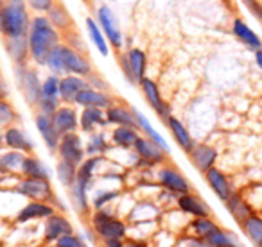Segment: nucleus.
I'll list each match as a JSON object with an SVG mask.
<instances>
[{"label":"nucleus","mask_w":262,"mask_h":247,"mask_svg":"<svg viewBox=\"0 0 262 247\" xmlns=\"http://www.w3.org/2000/svg\"><path fill=\"white\" fill-rule=\"evenodd\" d=\"M27 41H29V58L36 65H45L49 54L59 45V33L51 26L47 16H34L31 20Z\"/></svg>","instance_id":"f257e3e1"},{"label":"nucleus","mask_w":262,"mask_h":247,"mask_svg":"<svg viewBox=\"0 0 262 247\" xmlns=\"http://www.w3.org/2000/svg\"><path fill=\"white\" fill-rule=\"evenodd\" d=\"M31 18L26 0H6L4 9L0 11V33L6 38L27 36Z\"/></svg>","instance_id":"f03ea898"},{"label":"nucleus","mask_w":262,"mask_h":247,"mask_svg":"<svg viewBox=\"0 0 262 247\" xmlns=\"http://www.w3.org/2000/svg\"><path fill=\"white\" fill-rule=\"evenodd\" d=\"M16 193L24 195L29 201H36V203H51L56 199L54 188H52L49 179H33V178H22L18 179L15 186Z\"/></svg>","instance_id":"7ed1b4c3"},{"label":"nucleus","mask_w":262,"mask_h":247,"mask_svg":"<svg viewBox=\"0 0 262 247\" xmlns=\"http://www.w3.org/2000/svg\"><path fill=\"white\" fill-rule=\"evenodd\" d=\"M157 181L162 186V190L174 193V195H185V193L192 192V185L190 181L178 170V168L171 167V165H162L157 170Z\"/></svg>","instance_id":"20e7f679"},{"label":"nucleus","mask_w":262,"mask_h":247,"mask_svg":"<svg viewBox=\"0 0 262 247\" xmlns=\"http://www.w3.org/2000/svg\"><path fill=\"white\" fill-rule=\"evenodd\" d=\"M58 154L59 160L67 161V163L74 165V167H79L84 161V147H83V140L77 133H70V135L61 136L58 145Z\"/></svg>","instance_id":"39448f33"},{"label":"nucleus","mask_w":262,"mask_h":247,"mask_svg":"<svg viewBox=\"0 0 262 247\" xmlns=\"http://www.w3.org/2000/svg\"><path fill=\"white\" fill-rule=\"evenodd\" d=\"M61 58H63V65L69 76H79V77H88L92 73V65L79 51L72 48L70 45L61 43Z\"/></svg>","instance_id":"423d86ee"},{"label":"nucleus","mask_w":262,"mask_h":247,"mask_svg":"<svg viewBox=\"0 0 262 247\" xmlns=\"http://www.w3.org/2000/svg\"><path fill=\"white\" fill-rule=\"evenodd\" d=\"M16 66H18V83L24 95H26V101L31 106H38V102L41 98V81L38 77V72L27 68L26 65H16Z\"/></svg>","instance_id":"0eeeda50"},{"label":"nucleus","mask_w":262,"mask_h":247,"mask_svg":"<svg viewBox=\"0 0 262 247\" xmlns=\"http://www.w3.org/2000/svg\"><path fill=\"white\" fill-rule=\"evenodd\" d=\"M74 231H76L74 224L65 217V213L56 211V213L51 215L43 224V242L56 243L61 236L72 235Z\"/></svg>","instance_id":"6e6552de"},{"label":"nucleus","mask_w":262,"mask_h":247,"mask_svg":"<svg viewBox=\"0 0 262 247\" xmlns=\"http://www.w3.org/2000/svg\"><path fill=\"white\" fill-rule=\"evenodd\" d=\"M97 23L101 27L102 34L108 40V43H112L115 48L122 47V34H120L119 23H117V18L113 15V11L108 8V6H101L97 9Z\"/></svg>","instance_id":"1a4fd4ad"},{"label":"nucleus","mask_w":262,"mask_h":247,"mask_svg":"<svg viewBox=\"0 0 262 247\" xmlns=\"http://www.w3.org/2000/svg\"><path fill=\"white\" fill-rule=\"evenodd\" d=\"M176 206L182 213L189 215L192 218H200V217H212V208L208 206V203L205 199H201L198 193L190 192L185 195H180L176 199Z\"/></svg>","instance_id":"9d476101"},{"label":"nucleus","mask_w":262,"mask_h":247,"mask_svg":"<svg viewBox=\"0 0 262 247\" xmlns=\"http://www.w3.org/2000/svg\"><path fill=\"white\" fill-rule=\"evenodd\" d=\"M205 181H207L208 188L212 190V193H214L219 201H223V203H226V201L232 197V193L235 192V188H233V185L230 183V179L226 178V174L223 170H219L217 167L205 172Z\"/></svg>","instance_id":"9b49d317"},{"label":"nucleus","mask_w":262,"mask_h":247,"mask_svg":"<svg viewBox=\"0 0 262 247\" xmlns=\"http://www.w3.org/2000/svg\"><path fill=\"white\" fill-rule=\"evenodd\" d=\"M139 84H140V88H142L144 97L147 98V102H149L151 108L158 113V116H162V118L167 122V118L171 116V108H169L167 102H164V98H162L158 84L155 83L153 79H149V77H144Z\"/></svg>","instance_id":"f8f14e48"},{"label":"nucleus","mask_w":262,"mask_h":247,"mask_svg":"<svg viewBox=\"0 0 262 247\" xmlns=\"http://www.w3.org/2000/svg\"><path fill=\"white\" fill-rule=\"evenodd\" d=\"M51 118L59 136L76 133L77 128H79V115L72 106H59Z\"/></svg>","instance_id":"ddd939ff"},{"label":"nucleus","mask_w":262,"mask_h":247,"mask_svg":"<svg viewBox=\"0 0 262 247\" xmlns=\"http://www.w3.org/2000/svg\"><path fill=\"white\" fill-rule=\"evenodd\" d=\"M135 153L140 160L149 163L151 167H155V165L162 167L165 163V160H167V153L162 147H158L153 140L146 138V136H140L139 142L135 143Z\"/></svg>","instance_id":"4468645a"},{"label":"nucleus","mask_w":262,"mask_h":247,"mask_svg":"<svg viewBox=\"0 0 262 247\" xmlns=\"http://www.w3.org/2000/svg\"><path fill=\"white\" fill-rule=\"evenodd\" d=\"M56 213V208L51 203H36L29 201L16 215V224H27L34 220H47L51 215Z\"/></svg>","instance_id":"2eb2a0df"},{"label":"nucleus","mask_w":262,"mask_h":247,"mask_svg":"<svg viewBox=\"0 0 262 247\" xmlns=\"http://www.w3.org/2000/svg\"><path fill=\"white\" fill-rule=\"evenodd\" d=\"M189 154H190V161L194 163V167L200 172H203V174L215 167L217 158H219L217 149H214L212 145H207V143H196L194 149L190 151Z\"/></svg>","instance_id":"dca6fc26"},{"label":"nucleus","mask_w":262,"mask_h":247,"mask_svg":"<svg viewBox=\"0 0 262 247\" xmlns=\"http://www.w3.org/2000/svg\"><path fill=\"white\" fill-rule=\"evenodd\" d=\"M74 104L81 106V108H97V109H106L112 106V97L108 93H104L102 90H95V88H84L83 91H79L76 97Z\"/></svg>","instance_id":"f3484780"},{"label":"nucleus","mask_w":262,"mask_h":247,"mask_svg":"<svg viewBox=\"0 0 262 247\" xmlns=\"http://www.w3.org/2000/svg\"><path fill=\"white\" fill-rule=\"evenodd\" d=\"M4 143L9 147V151H16V153L22 154H31L34 149V143L29 136L24 133V129L15 128V126H9L4 131Z\"/></svg>","instance_id":"a211bd4d"},{"label":"nucleus","mask_w":262,"mask_h":247,"mask_svg":"<svg viewBox=\"0 0 262 247\" xmlns=\"http://www.w3.org/2000/svg\"><path fill=\"white\" fill-rule=\"evenodd\" d=\"M88 88V81L79 76H65L59 79V101L65 104H74L79 91Z\"/></svg>","instance_id":"6ab92c4d"},{"label":"nucleus","mask_w":262,"mask_h":247,"mask_svg":"<svg viewBox=\"0 0 262 247\" xmlns=\"http://www.w3.org/2000/svg\"><path fill=\"white\" fill-rule=\"evenodd\" d=\"M97 235L99 242H106V240H126L127 238V224L119 217H113L112 220L104 222L102 226L94 229Z\"/></svg>","instance_id":"aec40b11"},{"label":"nucleus","mask_w":262,"mask_h":247,"mask_svg":"<svg viewBox=\"0 0 262 247\" xmlns=\"http://www.w3.org/2000/svg\"><path fill=\"white\" fill-rule=\"evenodd\" d=\"M225 206H226V210H228V213L233 217V220H235L239 226L243 224L250 215L255 213L253 206L250 204V201H248L241 192H237V190L232 193V197L226 201Z\"/></svg>","instance_id":"412c9836"},{"label":"nucleus","mask_w":262,"mask_h":247,"mask_svg":"<svg viewBox=\"0 0 262 247\" xmlns=\"http://www.w3.org/2000/svg\"><path fill=\"white\" fill-rule=\"evenodd\" d=\"M104 113H106V120H108V124H115L117 128L139 129V124H137L135 113H133V109L126 108V106L112 104Z\"/></svg>","instance_id":"4be33fe9"},{"label":"nucleus","mask_w":262,"mask_h":247,"mask_svg":"<svg viewBox=\"0 0 262 247\" xmlns=\"http://www.w3.org/2000/svg\"><path fill=\"white\" fill-rule=\"evenodd\" d=\"M34 124H36L38 133H40V136L43 138V142H45V145L49 147V151H58L61 136H59L58 131H56L51 116L43 115V113H38L36 118H34Z\"/></svg>","instance_id":"5701e85b"},{"label":"nucleus","mask_w":262,"mask_h":247,"mask_svg":"<svg viewBox=\"0 0 262 247\" xmlns=\"http://www.w3.org/2000/svg\"><path fill=\"white\" fill-rule=\"evenodd\" d=\"M104 163V156H90L88 160H84L83 163L77 167V179L76 181L79 185H83L86 190L92 188L95 181V174H97V168Z\"/></svg>","instance_id":"b1692460"},{"label":"nucleus","mask_w":262,"mask_h":247,"mask_svg":"<svg viewBox=\"0 0 262 247\" xmlns=\"http://www.w3.org/2000/svg\"><path fill=\"white\" fill-rule=\"evenodd\" d=\"M167 126H169V131H171L172 138L176 140V143H178L180 147H182L185 153H190V151L194 149V138L192 135L189 133V129L185 128L182 124V120H178L176 116H169L167 118Z\"/></svg>","instance_id":"393cba45"},{"label":"nucleus","mask_w":262,"mask_h":247,"mask_svg":"<svg viewBox=\"0 0 262 247\" xmlns=\"http://www.w3.org/2000/svg\"><path fill=\"white\" fill-rule=\"evenodd\" d=\"M124 58H126V63H127V66H129L133 81H135V84H139L140 81L146 77V66H147L146 52L140 51V48H129Z\"/></svg>","instance_id":"a878e982"},{"label":"nucleus","mask_w":262,"mask_h":247,"mask_svg":"<svg viewBox=\"0 0 262 247\" xmlns=\"http://www.w3.org/2000/svg\"><path fill=\"white\" fill-rule=\"evenodd\" d=\"M69 197H70V201H72V206L77 215H81V217H90L92 204H90V201H88V190L84 188L83 185H79L77 181L74 183L69 188Z\"/></svg>","instance_id":"bb28decb"},{"label":"nucleus","mask_w":262,"mask_h":247,"mask_svg":"<svg viewBox=\"0 0 262 247\" xmlns=\"http://www.w3.org/2000/svg\"><path fill=\"white\" fill-rule=\"evenodd\" d=\"M233 34L237 36V40L243 41L246 47L253 48V51H262V40L257 36L255 31H251V27L248 26L244 20L235 18L233 20V26H232Z\"/></svg>","instance_id":"cd10ccee"},{"label":"nucleus","mask_w":262,"mask_h":247,"mask_svg":"<svg viewBox=\"0 0 262 247\" xmlns=\"http://www.w3.org/2000/svg\"><path fill=\"white\" fill-rule=\"evenodd\" d=\"M108 120H106V113L97 108H83L79 115V128L84 133H94L95 128H104Z\"/></svg>","instance_id":"c85d7f7f"},{"label":"nucleus","mask_w":262,"mask_h":247,"mask_svg":"<svg viewBox=\"0 0 262 247\" xmlns=\"http://www.w3.org/2000/svg\"><path fill=\"white\" fill-rule=\"evenodd\" d=\"M22 178H33V179H49L51 181V170L41 160L36 156L27 154L26 160L22 163V170H20Z\"/></svg>","instance_id":"c756f323"},{"label":"nucleus","mask_w":262,"mask_h":247,"mask_svg":"<svg viewBox=\"0 0 262 247\" xmlns=\"http://www.w3.org/2000/svg\"><path fill=\"white\" fill-rule=\"evenodd\" d=\"M219 229V224L212 217H200V218H190L187 231L189 235L196 236L200 240H207L212 233H215Z\"/></svg>","instance_id":"7c9ffc66"},{"label":"nucleus","mask_w":262,"mask_h":247,"mask_svg":"<svg viewBox=\"0 0 262 247\" xmlns=\"http://www.w3.org/2000/svg\"><path fill=\"white\" fill-rule=\"evenodd\" d=\"M6 51H8V54L11 56V59L16 65H26L27 58H29V41H27V36L8 38Z\"/></svg>","instance_id":"2f4dec72"},{"label":"nucleus","mask_w":262,"mask_h":247,"mask_svg":"<svg viewBox=\"0 0 262 247\" xmlns=\"http://www.w3.org/2000/svg\"><path fill=\"white\" fill-rule=\"evenodd\" d=\"M243 233L255 247H262V215L253 213L241 224Z\"/></svg>","instance_id":"473e14b6"},{"label":"nucleus","mask_w":262,"mask_h":247,"mask_svg":"<svg viewBox=\"0 0 262 247\" xmlns=\"http://www.w3.org/2000/svg\"><path fill=\"white\" fill-rule=\"evenodd\" d=\"M139 129L133 128H115L112 131L113 145L120 147V149H135V143L139 142Z\"/></svg>","instance_id":"72a5a7b5"},{"label":"nucleus","mask_w":262,"mask_h":247,"mask_svg":"<svg viewBox=\"0 0 262 247\" xmlns=\"http://www.w3.org/2000/svg\"><path fill=\"white\" fill-rule=\"evenodd\" d=\"M26 160V154L16 153V151H8L0 154V174L8 176L13 172L22 170V163Z\"/></svg>","instance_id":"f704fd0d"},{"label":"nucleus","mask_w":262,"mask_h":247,"mask_svg":"<svg viewBox=\"0 0 262 247\" xmlns=\"http://www.w3.org/2000/svg\"><path fill=\"white\" fill-rule=\"evenodd\" d=\"M133 113H135V118H137V124H139V129H142L144 133H146V138H149V140H153L155 143H157L158 147H162V149L165 151V153L169 154V143L165 142V138L160 135V133H157V129L151 126V122L146 118V116L142 115L140 111H137V109H133Z\"/></svg>","instance_id":"c9c22d12"},{"label":"nucleus","mask_w":262,"mask_h":247,"mask_svg":"<svg viewBox=\"0 0 262 247\" xmlns=\"http://www.w3.org/2000/svg\"><path fill=\"white\" fill-rule=\"evenodd\" d=\"M205 242H207L208 247H243L235 233L228 231V229H223V228H219L215 233H212Z\"/></svg>","instance_id":"e433bc0d"},{"label":"nucleus","mask_w":262,"mask_h":247,"mask_svg":"<svg viewBox=\"0 0 262 247\" xmlns=\"http://www.w3.org/2000/svg\"><path fill=\"white\" fill-rule=\"evenodd\" d=\"M86 27H88V36H90L92 43L95 45V48H97L102 56H108L110 54L108 40H106L104 34H102L99 23L95 22L94 18H86Z\"/></svg>","instance_id":"4c0bfd02"},{"label":"nucleus","mask_w":262,"mask_h":247,"mask_svg":"<svg viewBox=\"0 0 262 247\" xmlns=\"http://www.w3.org/2000/svg\"><path fill=\"white\" fill-rule=\"evenodd\" d=\"M47 20L51 22V26L54 27L56 31H67L72 27V16L69 15V11H67L63 6H54V8L49 11V16Z\"/></svg>","instance_id":"58836bf2"},{"label":"nucleus","mask_w":262,"mask_h":247,"mask_svg":"<svg viewBox=\"0 0 262 247\" xmlns=\"http://www.w3.org/2000/svg\"><path fill=\"white\" fill-rule=\"evenodd\" d=\"M56 176H58V181L61 183L67 190H69L77 179V167H74V165L59 160L58 165H56Z\"/></svg>","instance_id":"ea45409f"},{"label":"nucleus","mask_w":262,"mask_h":247,"mask_svg":"<svg viewBox=\"0 0 262 247\" xmlns=\"http://www.w3.org/2000/svg\"><path fill=\"white\" fill-rule=\"evenodd\" d=\"M61 45V43H59ZM59 45L54 48V51L49 54L47 58V63H45V66H47L49 70L52 72V76H58V77H65L69 76L65 70V65H63V58H61V48H59Z\"/></svg>","instance_id":"a19ab883"},{"label":"nucleus","mask_w":262,"mask_h":247,"mask_svg":"<svg viewBox=\"0 0 262 247\" xmlns=\"http://www.w3.org/2000/svg\"><path fill=\"white\" fill-rule=\"evenodd\" d=\"M115 199H119V190H108V188H101L92 199V208L94 210H104L110 203H113Z\"/></svg>","instance_id":"79ce46f5"},{"label":"nucleus","mask_w":262,"mask_h":247,"mask_svg":"<svg viewBox=\"0 0 262 247\" xmlns=\"http://www.w3.org/2000/svg\"><path fill=\"white\" fill-rule=\"evenodd\" d=\"M108 151V143H106V138L102 133H95V135L90 136V142L84 147V153L90 156H102V154Z\"/></svg>","instance_id":"37998d69"},{"label":"nucleus","mask_w":262,"mask_h":247,"mask_svg":"<svg viewBox=\"0 0 262 247\" xmlns=\"http://www.w3.org/2000/svg\"><path fill=\"white\" fill-rule=\"evenodd\" d=\"M59 79L61 77L52 76V73L49 77H45V81L41 83V97L59 101Z\"/></svg>","instance_id":"c03bdc74"},{"label":"nucleus","mask_w":262,"mask_h":247,"mask_svg":"<svg viewBox=\"0 0 262 247\" xmlns=\"http://www.w3.org/2000/svg\"><path fill=\"white\" fill-rule=\"evenodd\" d=\"M16 120V111L8 101H0V126L6 128V126H11Z\"/></svg>","instance_id":"a18cd8bd"},{"label":"nucleus","mask_w":262,"mask_h":247,"mask_svg":"<svg viewBox=\"0 0 262 247\" xmlns=\"http://www.w3.org/2000/svg\"><path fill=\"white\" fill-rule=\"evenodd\" d=\"M54 247H88V243L81 238L79 235L72 233V235H67V236H61L58 242L54 243Z\"/></svg>","instance_id":"49530a36"},{"label":"nucleus","mask_w":262,"mask_h":247,"mask_svg":"<svg viewBox=\"0 0 262 247\" xmlns=\"http://www.w3.org/2000/svg\"><path fill=\"white\" fill-rule=\"evenodd\" d=\"M27 2L38 13H49L54 8V0H27Z\"/></svg>","instance_id":"de8ad7c7"},{"label":"nucleus","mask_w":262,"mask_h":247,"mask_svg":"<svg viewBox=\"0 0 262 247\" xmlns=\"http://www.w3.org/2000/svg\"><path fill=\"white\" fill-rule=\"evenodd\" d=\"M243 4L246 6V9L255 16V18L262 20V4L258 0H243Z\"/></svg>","instance_id":"09e8293b"},{"label":"nucleus","mask_w":262,"mask_h":247,"mask_svg":"<svg viewBox=\"0 0 262 247\" xmlns=\"http://www.w3.org/2000/svg\"><path fill=\"white\" fill-rule=\"evenodd\" d=\"M122 247H149V243L146 240H133V238H126L122 243Z\"/></svg>","instance_id":"8fccbe9b"},{"label":"nucleus","mask_w":262,"mask_h":247,"mask_svg":"<svg viewBox=\"0 0 262 247\" xmlns=\"http://www.w3.org/2000/svg\"><path fill=\"white\" fill-rule=\"evenodd\" d=\"M122 240H106V242H101V247H122Z\"/></svg>","instance_id":"3c124183"},{"label":"nucleus","mask_w":262,"mask_h":247,"mask_svg":"<svg viewBox=\"0 0 262 247\" xmlns=\"http://www.w3.org/2000/svg\"><path fill=\"white\" fill-rule=\"evenodd\" d=\"M8 98V86H6L4 79L0 77V101H6Z\"/></svg>","instance_id":"603ef678"},{"label":"nucleus","mask_w":262,"mask_h":247,"mask_svg":"<svg viewBox=\"0 0 262 247\" xmlns=\"http://www.w3.org/2000/svg\"><path fill=\"white\" fill-rule=\"evenodd\" d=\"M255 63L262 70V51H255Z\"/></svg>","instance_id":"864d4df0"},{"label":"nucleus","mask_w":262,"mask_h":247,"mask_svg":"<svg viewBox=\"0 0 262 247\" xmlns=\"http://www.w3.org/2000/svg\"><path fill=\"white\" fill-rule=\"evenodd\" d=\"M4 4H6V0H0V11L4 9Z\"/></svg>","instance_id":"5fc2aeb1"}]
</instances>
